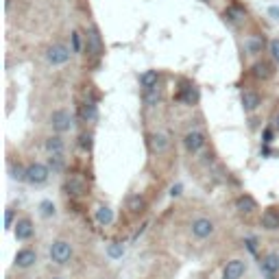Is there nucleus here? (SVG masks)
<instances>
[{
	"label": "nucleus",
	"instance_id": "12",
	"mask_svg": "<svg viewBox=\"0 0 279 279\" xmlns=\"http://www.w3.org/2000/svg\"><path fill=\"white\" fill-rule=\"evenodd\" d=\"M262 103V99H259L258 92H244L242 94V109L244 111H255Z\"/></svg>",
	"mask_w": 279,
	"mask_h": 279
},
{
	"label": "nucleus",
	"instance_id": "19",
	"mask_svg": "<svg viewBox=\"0 0 279 279\" xmlns=\"http://www.w3.org/2000/svg\"><path fill=\"white\" fill-rule=\"evenodd\" d=\"M262 268L268 273V275H275V273L279 271V255L277 253L266 255V258H264V262H262Z\"/></svg>",
	"mask_w": 279,
	"mask_h": 279
},
{
	"label": "nucleus",
	"instance_id": "7",
	"mask_svg": "<svg viewBox=\"0 0 279 279\" xmlns=\"http://www.w3.org/2000/svg\"><path fill=\"white\" fill-rule=\"evenodd\" d=\"M66 190H68V194H72V197H83V194L87 192V183L81 175H70L68 181H66Z\"/></svg>",
	"mask_w": 279,
	"mask_h": 279
},
{
	"label": "nucleus",
	"instance_id": "28",
	"mask_svg": "<svg viewBox=\"0 0 279 279\" xmlns=\"http://www.w3.org/2000/svg\"><path fill=\"white\" fill-rule=\"evenodd\" d=\"M225 16L229 18L231 22H242V20H244V11H242V9H238V7H231L229 11L225 13Z\"/></svg>",
	"mask_w": 279,
	"mask_h": 279
},
{
	"label": "nucleus",
	"instance_id": "22",
	"mask_svg": "<svg viewBox=\"0 0 279 279\" xmlns=\"http://www.w3.org/2000/svg\"><path fill=\"white\" fill-rule=\"evenodd\" d=\"M87 40H90V48H92V53L94 55H100L103 53V44H100V35H99V31L92 26L90 29V35H87Z\"/></svg>",
	"mask_w": 279,
	"mask_h": 279
},
{
	"label": "nucleus",
	"instance_id": "15",
	"mask_svg": "<svg viewBox=\"0 0 279 279\" xmlns=\"http://www.w3.org/2000/svg\"><path fill=\"white\" fill-rule=\"evenodd\" d=\"M157 81H159V72H157V70H146V72H142V77H140V83H142L144 90L155 87Z\"/></svg>",
	"mask_w": 279,
	"mask_h": 279
},
{
	"label": "nucleus",
	"instance_id": "38",
	"mask_svg": "<svg viewBox=\"0 0 279 279\" xmlns=\"http://www.w3.org/2000/svg\"><path fill=\"white\" fill-rule=\"evenodd\" d=\"M275 124H277V129H279V114H277V118H275Z\"/></svg>",
	"mask_w": 279,
	"mask_h": 279
},
{
	"label": "nucleus",
	"instance_id": "18",
	"mask_svg": "<svg viewBox=\"0 0 279 279\" xmlns=\"http://www.w3.org/2000/svg\"><path fill=\"white\" fill-rule=\"evenodd\" d=\"M244 48L249 55H258L262 53L264 48V37H249V40H244Z\"/></svg>",
	"mask_w": 279,
	"mask_h": 279
},
{
	"label": "nucleus",
	"instance_id": "10",
	"mask_svg": "<svg viewBox=\"0 0 279 279\" xmlns=\"http://www.w3.org/2000/svg\"><path fill=\"white\" fill-rule=\"evenodd\" d=\"M183 144H185V148H188L190 153H197V151H201V148H203L205 138H203L201 131H190V133H185Z\"/></svg>",
	"mask_w": 279,
	"mask_h": 279
},
{
	"label": "nucleus",
	"instance_id": "8",
	"mask_svg": "<svg viewBox=\"0 0 279 279\" xmlns=\"http://www.w3.org/2000/svg\"><path fill=\"white\" fill-rule=\"evenodd\" d=\"M13 234H16L18 240H29L31 236H33V222H31V218H20V220L16 222V227H13Z\"/></svg>",
	"mask_w": 279,
	"mask_h": 279
},
{
	"label": "nucleus",
	"instance_id": "31",
	"mask_svg": "<svg viewBox=\"0 0 279 279\" xmlns=\"http://www.w3.org/2000/svg\"><path fill=\"white\" fill-rule=\"evenodd\" d=\"M92 133H81V138H79V144H81V148L83 151H90L92 148Z\"/></svg>",
	"mask_w": 279,
	"mask_h": 279
},
{
	"label": "nucleus",
	"instance_id": "30",
	"mask_svg": "<svg viewBox=\"0 0 279 279\" xmlns=\"http://www.w3.org/2000/svg\"><path fill=\"white\" fill-rule=\"evenodd\" d=\"M181 99H183L188 105H192L194 100H197V90H194V87H185V92L181 94Z\"/></svg>",
	"mask_w": 279,
	"mask_h": 279
},
{
	"label": "nucleus",
	"instance_id": "27",
	"mask_svg": "<svg viewBox=\"0 0 279 279\" xmlns=\"http://www.w3.org/2000/svg\"><path fill=\"white\" fill-rule=\"evenodd\" d=\"M40 212H41V216L44 218L55 216V203L53 201H41L40 203Z\"/></svg>",
	"mask_w": 279,
	"mask_h": 279
},
{
	"label": "nucleus",
	"instance_id": "17",
	"mask_svg": "<svg viewBox=\"0 0 279 279\" xmlns=\"http://www.w3.org/2000/svg\"><path fill=\"white\" fill-rule=\"evenodd\" d=\"M48 168L53 170V173H61V170L66 168V157H63V153H53V155L48 157Z\"/></svg>",
	"mask_w": 279,
	"mask_h": 279
},
{
	"label": "nucleus",
	"instance_id": "14",
	"mask_svg": "<svg viewBox=\"0 0 279 279\" xmlns=\"http://www.w3.org/2000/svg\"><path fill=\"white\" fill-rule=\"evenodd\" d=\"M236 207H238V212H242V214H251V212L258 209V203H255L249 194H242V197H238V201H236Z\"/></svg>",
	"mask_w": 279,
	"mask_h": 279
},
{
	"label": "nucleus",
	"instance_id": "6",
	"mask_svg": "<svg viewBox=\"0 0 279 279\" xmlns=\"http://www.w3.org/2000/svg\"><path fill=\"white\" fill-rule=\"evenodd\" d=\"M246 273V262L244 259H229L222 271V279H240Z\"/></svg>",
	"mask_w": 279,
	"mask_h": 279
},
{
	"label": "nucleus",
	"instance_id": "20",
	"mask_svg": "<svg viewBox=\"0 0 279 279\" xmlns=\"http://www.w3.org/2000/svg\"><path fill=\"white\" fill-rule=\"evenodd\" d=\"M111 220H114V209L111 207L100 205L96 209V222H99V225H109Z\"/></svg>",
	"mask_w": 279,
	"mask_h": 279
},
{
	"label": "nucleus",
	"instance_id": "11",
	"mask_svg": "<svg viewBox=\"0 0 279 279\" xmlns=\"http://www.w3.org/2000/svg\"><path fill=\"white\" fill-rule=\"evenodd\" d=\"M262 227L268 231L279 229V212H275V209H266V212L262 214Z\"/></svg>",
	"mask_w": 279,
	"mask_h": 279
},
{
	"label": "nucleus",
	"instance_id": "32",
	"mask_svg": "<svg viewBox=\"0 0 279 279\" xmlns=\"http://www.w3.org/2000/svg\"><path fill=\"white\" fill-rule=\"evenodd\" d=\"M268 50H271V57L279 63V40H273L271 44H268Z\"/></svg>",
	"mask_w": 279,
	"mask_h": 279
},
{
	"label": "nucleus",
	"instance_id": "34",
	"mask_svg": "<svg viewBox=\"0 0 279 279\" xmlns=\"http://www.w3.org/2000/svg\"><path fill=\"white\" fill-rule=\"evenodd\" d=\"M72 50H74V53H79V50H81V35H79L77 31L72 33Z\"/></svg>",
	"mask_w": 279,
	"mask_h": 279
},
{
	"label": "nucleus",
	"instance_id": "2",
	"mask_svg": "<svg viewBox=\"0 0 279 279\" xmlns=\"http://www.w3.org/2000/svg\"><path fill=\"white\" fill-rule=\"evenodd\" d=\"M50 127H53V131H57V133H66L74 127V116L70 114L68 109L53 111V116H50Z\"/></svg>",
	"mask_w": 279,
	"mask_h": 279
},
{
	"label": "nucleus",
	"instance_id": "33",
	"mask_svg": "<svg viewBox=\"0 0 279 279\" xmlns=\"http://www.w3.org/2000/svg\"><path fill=\"white\" fill-rule=\"evenodd\" d=\"M11 227H16L13 225V209H7L4 212V229H11Z\"/></svg>",
	"mask_w": 279,
	"mask_h": 279
},
{
	"label": "nucleus",
	"instance_id": "29",
	"mask_svg": "<svg viewBox=\"0 0 279 279\" xmlns=\"http://www.w3.org/2000/svg\"><path fill=\"white\" fill-rule=\"evenodd\" d=\"M11 179H16V181H26V168H22L20 164H18V166H11Z\"/></svg>",
	"mask_w": 279,
	"mask_h": 279
},
{
	"label": "nucleus",
	"instance_id": "1",
	"mask_svg": "<svg viewBox=\"0 0 279 279\" xmlns=\"http://www.w3.org/2000/svg\"><path fill=\"white\" fill-rule=\"evenodd\" d=\"M50 259H53L55 264H59V266L68 264L70 259H72V244H70L68 240H55V242L50 244Z\"/></svg>",
	"mask_w": 279,
	"mask_h": 279
},
{
	"label": "nucleus",
	"instance_id": "4",
	"mask_svg": "<svg viewBox=\"0 0 279 279\" xmlns=\"http://www.w3.org/2000/svg\"><path fill=\"white\" fill-rule=\"evenodd\" d=\"M48 175H50V168L46 164H40V161H35V164L26 166V181L33 185H41L48 181Z\"/></svg>",
	"mask_w": 279,
	"mask_h": 279
},
{
	"label": "nucleus",
	"instance_id": "5",
	"mask_svg": "<svg viewBox=\"0 0 279 279\" xmlns=\"http://www.w3.org/2000/svg\"><path fill=\"white\" fill-rule=\"evenodd\" d=\"M214 222L209 220V218H194L192 220V225H190V231H192V236L194 238H199V240H205L209 238V236L214 234Z\"/></svg>",
	"mask_w": 279,
	"mask_h": 279
},
{
	"label": "nucleus",
	"instance_id": "24",
	"mask_svg": "<svg viewBox=\"0 0 279 279\" xmlns=\"http://www.w3.org/2000/svg\"><path fill=\"white\" fill-rule=\"evenodd\" d=\"M151 140H153V148H155L157 153H164L166 148H168V138H166L164 133H155Z\"/></svg>",
	"mask_w": 279,
	"mask_h": 279
},
{
	"label": "nucleus",
	"instance_id": "25",
	"mask_svg": "<svg viewBox=\"0 0 279 279\" xmlns=\"http://www.w3.org/2000/svg\"><path fill=\"white\" fill-rule=\"evenodd\" d=\"M107 255H109L111 259H120L124 255V246L120 242H111L109 246H107Z\"/></svg>",
	"mask_w": 279,
	"mask_h": 279
},
{
	"label": "nucleus",
	"instance_id": "21",
	"mask_svg": "<svg viewBox=\"0 0 279 279\" xmlns=\"http://www.w3.org/2000/svg\"><path fill=\"white\" fill-rule=\"evenodd\" d=\"M63 148H66V144H63V140L59 136H53L46 140V151H48V155H53V153H63Z\"/></svg>",
	"mask_w": 279,
	"mask_h": 279
},
{
	"label": "nucleus",
	"instance_id": "16",
	"mask_svg": "<svg viewBox=\"0 0 279 279\" xmlns=\"http://www.w3.org/2000/svg\"><path fill=\"white\" fill-rule=\"evenodd\" d=\"M161 100V90L159 87H148V90H144V105L148 107H155L157 103Z\"/></svg>",
	"mask_w": 279,
	"mask_h": 279
},
{
	"label": "nucleus",
	"instance_id": "39",
	"mask_svg": "<svg viewBox=\"0 0 279 279\" xmlns=\"http://www.w3.org/2000/svg\"><path fill=\"white\" fill-rule=\"evenodd\" d=\"M50 279H63V277H50Z\"/></svg>",
	"mask_w": 279,
	"mask_h": 279
},
{
	"label": "nucleus",
	"instance_id": "23",
	"mask_svg": "<svg viewBox=\"0 0 279 279\" xmlns=\"http://www.w3.org/2000/svg\"><path fill=\"white\" fill-rule=\"evenodd\" d=\"M253 74L258 79H268L273 74V68L268 66L266 61H259V63H255V66H253Z\"/></svg>",
	"mask_w": 279,
	"mask_h": 279
},
{
	"label": "nucleus",
	"instance_id": "13",
	"mask_svg": "<svg viewBox=\"0 0 279 279\" xmlns=\"http://www.w3.org/2000/svg\"><path fill=\"white\" fill-rule=\"evenodd\" d=\"M127 209L138 216V214H142L144 209H146V201H144L140 194H131V197L127 199Z\"/></svg>",
	"mask_w": 279,
	"mask_h": 279
},
{
	"label": "nucleus",
	"instance_id": "36",
	"mask_svg": "<svg viewBox=\"0 0 279 279\" xmlns=\"http://www.w3.org/2000/svg\"><path fill=\"white\" fill-rule=\"evenodd\" d=\"M264 142H266V144L273 142V131H271V129H266V131H264Z\"/></svg>",
	"mask_w": 279,
	"mask_h": 279
},
{
	"label": "nucleus",
	"instance_id": "35",
	"mask_svg": "<svg viewBox=\"0 0 279 279\" xmlns=\"http://www.w3.org/2000/svg\"><path fill=\"white\" fill-rule=\"evenodd\" d=\"M179 194H181V183H177L170 188V197H179Z\"/></svg>",
	"mask_w": 279,
	"mask_h": 279
},
{
	"label": "nucleus",
	"instance_id": "3",
	"mask_svg": "<svg viewBox=\"0 0 279 279\" xmlns=\"http://www.w3.org/2000/svg\"><path fill=\"white\" fill-rule=\"evenodd\" d=\"M72 53L74 50H70L68 46L53 44V46H48V50H46V59H48L50 66H63V63L70 61V55Z\"/></svg>",
	"mask_w": 279,
	"mask_h": 279
},
{
	"label": "nucleus",
	"instance_id": "9",
	"mask_svg": "<svg viewBox=\"0 0 279 279\" xmlns=\"http://www.w3.org/2000/svg\"><path fill=\"white\" fill-rule=\"evenodd\" d=\"M37 262V253L33 249H20L16 253V266L18 268H31Z\"/></svg>",
	"mask_w": 279,
	"mask_h": 279
},
{
	"label": "nucleus",
	"instance_id": "37",
	"mask_svg": "<svg viewBox=\"0 0 279 279\" xmlns=\"http://www.w3.org/2000/svg\"><path fill=\"white\" fill-rule=\"evenodd\" d=\"M268 13H271V16H275V18H279V9L277 7H271V9H268Z\"/></svg>",
	"mask_w": 279,
	"mask_h": 279
},
{
	"label": "nucleus",
	"instance_id": "26",
	"mask_svg": "<svg viewBox=\"0 0 279 279\" xmlns=\"http://www.w3.org/2000/svg\"><path fill=\"white\" fill-rule=\"evenodd\" d=\"M83 118L87 120V122H92V120H96V116H99V111H96V105L94 103H85L83 105Z\"/></svg>",
	"mask_w": 279,
	"mask_h": 279
}]
</instances>
